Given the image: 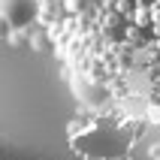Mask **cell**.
Listing matches in <instances>:
<instances>
[{
    "label": "cell",
    "mask_w": 160,
    "mask_h": 160,
    "mask_svg": "<svg viewBox=\"0 0 160 160\" xmlns=\"http://www.w3.org/2000/svg\"><path fill=\"white\" fill-rule=\"evenodd\" d=\"M36 12V0H0V39H9V33L30 27Z\"/></svg>",
    "instance_id": "cell-1"
}]
</instances>
